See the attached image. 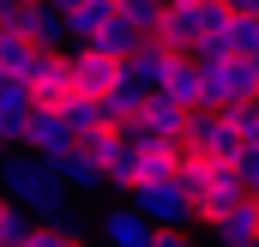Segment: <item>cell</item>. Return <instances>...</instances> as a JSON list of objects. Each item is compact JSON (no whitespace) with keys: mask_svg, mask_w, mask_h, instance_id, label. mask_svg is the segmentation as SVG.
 <instances>
[{"mask_svg":"<svg viewBox=\"0 0 259 247\" xmlns=\"http://www.w3.org/2000/svg\"><path fill=\"white\" fill-rule=\"evenodd\" d=\"M0 193L18 205V211H36V217H49V223H61L78 235V211H72V187L61 181V163H49V157H6V169H0Z\"/></svg>","mask_w":259,"mask_h":247,"instance_id":"obj_1","label":"cell"},{"mask_svg":"<svg viewBox=\"0 0 259 247\" xmlns=\"http://www.w3.org/2000/svg\"><path fill=\"white\" fill-rule=\"evenodd\" d=\"M187 199H193V223L211 229L217 217H229V211H235L241 199H253V193H247V181H241V169H235V163H217L205 181L187 187Z\"/></svg>","mask_w":259,"mask_h":247,"instance_id":"obj_2","label":"cell"},{"mask_svg":"<svg viewBox=\"0 0 259 247\" xmlns=\"http://www.w3.org/2000/svg\"><path fill=\"white\" fill-rule=\"evenodd\" d=\"M133 205L157 223V229H187L193 223V199L181 181H157V187H133Z\"/></svg>","mask_w":259,"mask_h":247,"instance_id":"obj_3","label":"cell"},{"mask_svg":"<svg viewBox=\"0 0 259 247\" xmlns=\"http://www.w3.org/2000/svg\"><path fill=\"white\" fill-rule=\"evenodd\" d=\"M66 66H72L78 97H109L115 85H127V61H115L103 49H78V55H66Z\"/></svg>","mask_w":259,"mask_h":247,"instance_id":"obj_4","label":"cell"},{"mask_svg":"<svg viewBox=\"0 0 259 247\" xmlns=\"http://www.w3.org/2000/svg\"><path fill=\"white\" fill-rule=\"evenodd\" d=\"M24 145H30L36 157L61 163V157L78 151V127L66 121V109H36V115H30V133H24Z\"/></svg>","mask_w":259,"mask_h":247,"instance_id":"obj_5","label":"cell"},{"mask_svg":"<svg viewBox=\"0 0 259 247\" xmlns=\"http://www.w3.org/2000/svg\"><path fill=\"white\" fill-rule=\"evenodd\" d=\"M187 115H193V109H181L175 97L151 91V103H145V115L133 121V133L151 139V145H175V139H187Z\"/></svg>","mask_w":259,"mask_h":247,"instance_id":"obj_6","label":"cell"},{"mask_svg":"<svg viewBox=\"0 0 259 247\" xmlns=\"http://www.w3.org/2000/svg\"><path fill=\"white\" fill-rule=\"evenodd\" d=\"M187 139L205 145L211 157H223V163H235V151H241V133L229 121V109H193L187 115Z\"/></svg>","mask_w":259,"mask_h":247,"instance_id":"obj_7","label":"cell"},{"mask_svg":"<svg viewBox=\"0 0 259 247\" xmlns=\"http://www.w3.org/2000/svg\"><path fill=\"white\" fill-rule=\"evenodd\" d=\"M30 115H36V97H30V85H18V78H0V145H24Z\"/></svg>","mask_w":259,"mask_h":247,"instance_id":"obj_8","label":"cell"},{"mask_svg":"<svg viewBox=\"0 0 259 247\" xmlns=\"http://www.w3.org/2000/svg\"><path fill=\"white\" fill-rule=\"evenodd\" d=\"M97 229L109 235V247H151V241H157V223H151L139 205H109Z\"/></svg>","mask_w":259,"mask_h":247,"instance_id":"obj_9","label":"cell"},{"mask_svg":"<svg viewBox=\"0 0 259 247\" xmlns=\"http://www.w3.org/2000/svg\"><path fill=\"white\" fill-rule=\"evenodd\" d=\"M12 30L24 36V43H36V49H49V55H61L66 43V18L55 6H18V18H12Z\"/></svg>","mask_w":259,"mask_h":247,"instance_id":"obj_10","label":"cell"},{"mask_svg":"<svg viewBox=\"0 0 259 247\" xmlns=\"http://www.w3.org/2000/svg\"><path fill=\"white\" fill-rule=\"evenodd\" d=\"M30 97H36V109H66V103L78 97V85H72V66H66V55H49V61H42V72L30 78Z\"/></svg>","mask_w":259,"mask_h":247,"instance_id":"obj_11","label":"cell"},{"mask_svg":"<svg viewBox=\"0 0 259 247\" xmlns=\"http://www.w3.org/2000/svg\"><path fill=\"white\" fill-rule=\"evenodd\" d=\"M199 66H205V109H235L241 103V55L199 61Z\"/></svg>","mask_w":259,"mask_h":247,"instance_id":"obj_12","label":"cell"},{"mask_svg":"<svg viewBox=\"0 0 259 247\" xmlns=\"http://www.w3.org/2000/svg\"><path fill=\"white\" fill-rule=\"evenodd\" d=\"M211 241H223V247H259V199H241L229 217H217V223H211Z\"/></svg>","mask_w":259,"mask_h":247,"instance_id":"obj_13","label":"cell"},{"mask_svg":"<svg viewBox=\"0 0 259 247\" xmlns=\"http://www.w3.org/2000/svg\"><path fill=\"white\" fill-rule=\"evenodd\" d=\"M151 43H163L169 55H193V49H199V12H193V6H169Z\"/></svg>","mask_w":259,"mask_h":247,"instance_id":"obj_14","label":"cell"},{"mask_svg":"<svg viewBox=\"0 0 259 247\" xmlns=\"http://www.w3.org/2000/svg\"><path fill=\"white\" fill-rule=\"evenodd\" d=\"M163 97H175L181 109H205V66L193 55H181L169 66V78H163Z\"/></svg>","mask_w":259,"mask_h":247,"instance_id":"obj_15","label":"cell"},{"mask_svg":"<svg viewBox=\"0 0 259 247\" xmlns=\"http://www.w3.org/2000/svg\"><path fill=\"white\" fill-rule=\"evenodd\" d=\"M181 61V55H169L163 43H145L139 55H127V85H145V91H163V78H169V66Z\"/></svg>","mask_w":259,"mask_h":247,"instance_id":"obj_16","label":"cell"},{"mask_svg":"<svg viewBox=\"0 0 259 247\" xmlns=\"http://www.w3.org/2000/svg\"><path fill=\"white\" fill-rule=\"evenodd\" d=\"M115 18H121V6H115V0H84L78 12H66V36H78V43L91 49V43H97Z\"/></svg>","mask_w":259,"mask_h":247,"instance_id":"obj_17","label":"cell"},{"mask_svg":"<svg viewBox=\"0 0 259 247\" xmlns=\"http://www.w3.org/2000/svg\"><path fill=\"white\" fill-rule=\"evenodd\" d=\"M145 103H151L145 85H115V91L103 97V121H109V127H133L139 115H145Z\"/></svg>","mask_w":259,"mask_h":247,"instance_id":"obj_18","label":"cell"},{"mask_svg":"<svg viewBox=\"0 0 259 247\" xmlns=\"http://www.w3.org/2000/svg\"><path fill=\"white\" fill-rule=\"evenodd\" d=\"M61 181L72 187V193H97V187H109V169H103L97 157L72 151V157H61Z\"/></svg>","mask_w":259,"mask_h":247,"instance_id":"obj_19","label":"cell"},{"mask_svg":"<svg viewBox=\"0 0 259 247\" xmlns=\"http://www.w3.org/2000/svg\"><path fill=\"white\" fill-rule=\"evenodd\" d=\"M139 151H145V139L133 127H121V151L109 163V187H139Z\"/></svg>","mask_w":259,"mask_h":247,"instance_id":"obj_20","label":"cell"},{"mask_svg":"<svg viewBox=\"0 0 259 247\" xmlns=\"http://www.w3.org/2000/svg\"><path fill=\"white\" fill-rule=\"evenodd\" d=\"M157 181H181L175 175V145H151L145 139V151H139V187H157Z\"/></svg>","mask_w":259,"mask_h":247,"instance_id":"obj_21","label":"cell"},{"mask_svg":"<svg viewBox=\"0 0 259 247\" xmlns=\"http://www.w3.org/2000/svg\"><path fill=\"white\" fill-rule=\"evenodd\" d=\"M145 43H151V36H139V30H133L127 18H115V24H109V30H103V36H97L91 49H103V55H115V61H127V55H139Z\"/></svg>","mask_w":259,"mask_h":247,"instance_id":"obj_22","label":"cell"},{"mask_svg":"<svg viewBox=\"0 0 259 247\" xmlns=\"http://www.w3.org/2000/svg\"><path fill=\"white\" fill-rule=\"evenodd\" d=\"M115 6H121V18H127L139 36H157V24L169 12V0H115Z\"/></svg>","mask_w":259,"mask_h":247,"instance_id":"obj_23","label":"cell"},{"mask_svg":"<svg viewBox=\"0 0 259 247\" xmlns=\"http://www.w3.org/2000/svg\"><path fill=\"white\" fill-rule=\"evenodd\" d=\"M78 151L84 157H97L103 169L115 163V151H121V127H91V133H78Z\"/></svg>","mask_w":259,"mask_h":247,"instance_id":"obj_24","label":"cell"},{"mask_svg":"<svg viewBox=\"0 0 259 247\" xmlns=\"http://www.w3.org/2000/svg\"><path fill=\"white\" fill-rule=\"evenodd\" d=\"M66 121L78 127V133H91V127H109V121H103V97H72V103H66Z\"/></svg>","mask_w":259,"mask_h":247,"instance_id":"obj_25","label":"cell"},{"mask_svg":"<svg viewBox=\"0 0 259 247\" xmlns=\"http://www.w3.org/2000/svg\"><path fill=\"white\" fill-rule=\"evenodd\" d=\"M229 43H235V55H259V12H235Z\"/></svg>","mask_w":259,"mask_h":247,"instance_id":"obj_26","label":"cell"},{"mask_svg":"<svg viewBox=\"0 0 259 247\" xmlns=\"http://www.w3.org/2000/svg\"><path fill=\"white\" fill-rule=\"evenodd\" d=\"M229 121H235V133H241V145H259V103H235Z\"/></svg>","mask_w":259,"mask_h":247,"instance_id":"obj_27","label":"cell"},{"mask_svg":"<svg viewBox=\"0 0 259 247\" xmlns=\"http://www.w3.org/2000/svg\"><path fill=\"white\" fill-rule=\"evenodd\" d=\"M24 247H84V241H78L72 229H61V223H49V229H30Z\"/></svg>","mask_w":259,"mask_h":247,"instance_id":"obj_28","label":"cell"},{"mask_svg":"<svg viewBox=\"0 0 259 247\" xmlns=\"http://www.w3.org/2000/svg\"><path fill=\"white\" fill-rule=\"evenodd\" d=\"M235 169H241V181H247V193L259 199V145H241V151H235Z\"/></svg>","mask_w":259,"mask_h":247,"instance_id":"obj_29","label":"cell"},{"mask_svg":"<svg viewBox=\"0 0 259 247\" xmlns=\"http://www.w3.org/2000/svg\"><path fill=\"white\" fill-rule=\"evenodd\" d=\"M151 247H193V235H187V229H157Z\"/></svg>","mask_w":259,"mask_h":247,"instance_id":"obj_30","label":"cell"},{"mask_svg":"<svg viewBox=\"0 0 259 247\" xmlns=\"http://www.w3.org/2000/svg\"><path fill=\"white\" fill-rule=\"evenodd\" d=\"M12 18H18V6H12V0H0V36L12 30Z\"/></svg>","mask_w":259,"mask_h":247,"instance_id":"obj_31","label":"cell"},{"mask_svg":"<svg viewBox=\"0 0 259 247\" xmlns=\"http://www.w3.org/2000/svg\"><path fill=\"white\" fill-rule=\"evenodd\" d=\"M49 6H55V12H61V18H66V12H78L84 0H49Z\"/></svg>","mask_w":259,"mask_h":247,"instance_id":"obj_32","label":"cell"},{"mask_svg":"<svg viewBox=\"0 0 259 247\" xmlns=\"http://www.w3.org/2000/svg\"><path fill=\"white\" fill-rule=\"evenodd\" d=\"M12 211H18V205H12V199H6V193H0V223H6V217H12Z\"/></svg>","mask_w":259,"mask_h":247,"instance_id":"obj_33","label":"cell"},{"mask_svg":"<svg viewBox=\"0 0 259 247\" xmlns=\"http://www.w3.org/2000/svg\"><path fill=\"white\" fill-rule=\"evenodd\" d=\"M229 6H235V12H259V0H229Z\"/></svg>","mask_w":259,"mask_h":247,"instance_id":"obj_34","label":"cell"},{"mask_svg":"<svg viewBox=\"0 0 259 247\" xmlns=\"http://www.w3.org/2000/svg\"><path fill=\"white\" fill-rule=\"evenodd\" d=\"M12 6H49V0H12Z\"/></svg>","mask_w":259,"mask_h":247,"instance_id":"obj_35","label":"cell"},{"mask_svg":"<svg viewBox=\"0 0 259 247\" xmlns=\"http://www.w3.org/2000/svg\"><path fill=\"white\" fill-rule=\"evenodd\" d=\"M169 6H199V0H169Z\"/></svg>","mask_w":259,"mask_h":247,"instance_id":"obj_36","label":"cell"},{"mask_svg":"<svg viewBox=\"0 0 259 247\" xmlns=\"http://www.w3.org/2000/svg\"><path fill=\"white\" fill-rule=\"evenodd\" d=\"M193 247H223V241H193Z\"/></svg>","mask_w":259,"mask_h":247,"instance_id":"obj_37","label":"cell"},{"mask_svg":"<svg viewBox=\"0 0 259 247\" xmlns=\"http://www.w3.org/2000/svg\"><path fill=\"white\" fill-rule=\"evenodd\" d=\"M0 247H6V241H0Z\"/></svg>","mask_w":259,"mask_h":247,"instance_id":"obj_38","label":"cell"}]
</instances>
